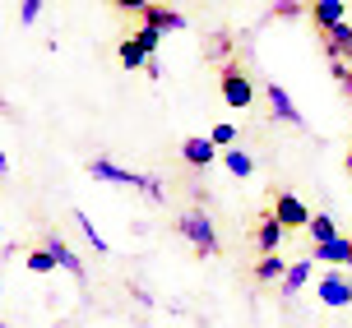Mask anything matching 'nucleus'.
<instances>
[{"instance_id":"13","label":"nucleus","mask_w":352,"mask_h":328,"mask_svg":"<svg viewBox=\"0 0 352 328\" xmlns=\"http://www.w3.org/2000/svg\"><path fill=\"white\" fill-rule=\"evenodd\" d=\"M311 14H316L320 33H324V28H334V23H343V0H316V5H311Z\"/></svg>"},{"instance_id":"20","label":"nucleus","mask_w":352,"mask_h":328,"mask_svg":"<svg viewBox=\"0 0 352 328\" xmlns=\"http://www.w3.org/2000/svg\"><path fill=\"white\" fill-rule=\"evenodd\" d=\"M74 222H79V226H84V236H88V245H93V250H98V255H107V241H102V231H98V226H93V222H88V218H84V213H74Z\"/></svg>"},{"instance_id":"16","label":"nucleus","mask_w":352,"mask_h":328,"mask_svg":"<svg viewBox=\"0 0 352 328\" xmlns=\"http://www.w3.org/2000/svg\"><path fill=\"white\" fill-rule=\"evenodd\" d=\"M306 282H311V259H297L292 268H287V277H283V292L292 296V292H301Z\"/></svg>"},{"instance_id":"8","label":"nucleus","mask_w":352,"mask_h":328,"mask_svg":"<svg viewBox=\"0 0 352 328\" xmlns=\"http://www.w3.org/2000/svg\"><path fill=\"white\" fill-rule=\"evenodd\" d=\"M311 259H320V263H352V241H348V236L324 241V245H316V250H311Z\"/></svg>"},{"instance_id":"21","label":"nucleus","mask_w":352,"mask_h":328,"mask_svg":"<svg viewBox=\"0 0 352 328\" xmlns=\"http://www.w3.org/2000/svg\"><path fill=\"white\" fill-rule=\"evenodd\" d=\"M28 268H33V273H52V268H56L52 250H33V255H28Z\"/></svg>"},{"instance_id":"4","label":"nucleus","mask_w":352,"mask_h":328,"mask_svg":"<svg viewBox=\"0 0 352 328\" xmlns=\"http://www.w3.org/2000/svg\"><path fill=\"white\" fill-rule=\"evenodd\" d=\"M274 218H278L287 231H297V226H311V218H316V213L301 204L297 194H278V199H274Z\"/></svg>"},{"instance_id":"14","label":"nucleus","mask_w":352,"mask_h":328,"mask_svg":"<svg viewBox=\"0 0 352 328\" xmlns=\"http://www.w3.org/2000/svg\"><path fill=\"white\" fill-rule=\"evenodd\" d=\"M287 268H292V263H283L278 255H264V259L255 263V277H260V282H283V277H287Z\"/></svg>"},{"instance_id":"15","label":"nucleus","mask_w":352,"mask_h":328,"mask_svg":"<svg viewBox=\"0 0 352 328\" xmlns=\"http://www.w3.org/2000/svg\"><path fill=\"white\" fill-rule=\"evenodd\" d=\"M148 60H153V56L144 51L135 37H125V42H121V65H125V69H140V65H148ZM148 69H153V65H148Z\"/></svg>"},{"instance_id":"5","label":"nucleus","mask_w":352,"mask_h":328,"mask_svg":"<svg viewBox=\"0 0 352 328\" xmlns=\"http://www.w3.org/2000/svg\"><path fill=\"white\" fill-rule=\"evenodd\" d=\"M316 296L324 301V305H334V310H343V305H352V282L343 273H324V282L316 287Z\"/></svg>"},{"instance_id":"6","label":"nucleus","mask_w":352,"mask_h":328,"mask_svg":"<svg viewBox=\"0 0 352 328\" xmlns=\"http://www.w3.org/2000/svg\"><path fill=\"white\" fill-rule=\"evenodd\" d=\"M320 37H324V51L334 56V60H348V56H352V23H348V19L334 23V28H324Z\"/></svg>"},{"instance_id":"26","label":"nucleus","mask_w":352,"mask_h":328,"mask_svg":"<svg viewBox=\"0 0 352 328\" xmlns=\"http://www.w3.org/2000/svg\"><path fill=\"white\" fill-rule=\"evenodd\" d=\"M348 167H352V157H348Z\"/></svg>"},{"instance_id":"7","label":"nucleus","mask_w":352,"mask_h":328,"mask_svg":"<svg viewBox=\"0 0 352 328\" xmlns=\"http://www.w3.org/2000/svg\"><path fill=\"white\" fill-rule=\"evenodd\" d=\"M264 97H269V106H274V116H278V121H287V125H306V121H301V111L292 106V97H287L278 84L264 88Z\"/></svg>"},{"instance_id":"24","label":"nucleus","mask_w":352,"mask_h":328,"mask_svg":"<svg viewBox=\"0 0 352 328\" xmlns=\"http://www.w3.org/2000/svg\"><path fill=\"white\" fill-rule=\"evenodd\" d=\"M111 5H116V10H130V14H144L153 0H111Z\"/></svg>"},{"instance_id":"1","label":"nucleus","mask_w":352,"mask_h":328,"mask_svg":"<svg viewBox=\"0 0 352 328\" xmlns=\"http://www.w3.org/2000/svg\"><path fill=\"white\" fill-rule=\"evenodd\" d=\"M176 231L195 245V255H218V231H213V218L204 208H186L176 218Z\"/></svg>"},{"instance_id":"9","label":"nucleus","mask_w":352,"mask_h":328,"mask_svg":"<svg viewBox=\"0 0 352 328\" xmlns=\"http://www.w3.org/2000/svg\"><path fill=\"white\" fill-rule=\"evenodd\" d=\"M144 23H148V28H158V33H176V28H186V19L176 14V10H162V5H148V10H144Z\"/></svg>"},{"instance_id":"2","label":"nucleus","mask_w":352,"mask_h":328,"mask_svg":"<svg viewBox=\"0 0 352 328\" xmlns=\"http://www.w3.org/2000/svg\"><path fill=\"white\" fill-rule=\"evenodd\" d=\"M88 176H93V180H111V185H135V190H148L153 199H162V185L153 180V176L125 172V167H116V162H107V157H93V162H88Z\"/></svg>"},{"instance_id":"10","label":"nucleus","mask_w":352,"mask_h":328,"mask_svg":"<svg viewBox=\"0 0 352 328\" xmlns=\"http://www.w3.org/2000/svg\"><path fill=\"white\" fill-rule=\"evenodd\" d=\"M213 148H218L213 139H186V143H181V157H186L190 167H209V162H213Z\"/></svg>"},{"instance_id":"22","label":"nucleus","mask_w":352,"mask_h":328,"mask_svg":"<svg viewBox=\"0 0 352 328\" xmlns=\"http://www.w3.org/2000/svg\"><path fill=\"white\" fill-rule=\"evenodd\" d=\"M213 143H218V148H232V139H236V125H213Z\"/></svg>"},{"instance_id":"17","label":"nucleus","mask_w":352,"mask_h":328,"mask_svg":"<svg viewBox=\"0 0 352 328\" xmlns=\"http://www.w3.org/2000/svg\"><path fill=\"white\" fill-rule=\"evenodd\" d=\"M306 231L316 236V245H324V241H338V226H334V218H329V213H316Z\"/></svg>"},{"instance_id":"18","label":"nucleus","mask_w":352,"mask_h":328,"mask_svg":"<svg viewBox=\"0 0 352 328\" xmlns=\"http://www.w3.org/2000/svg\"><path fill=\"white\" fill-rule=\"evenodd\" d=\"M228 172L232 176H255V157L241 153V148H228Z\"/></svg>"},{"instance_id":"25","label":"nucleus","mask_w":352,"mask_h":328,"mask_svg":"<svg viewBox=\"0 0 352 328\" xmlns=\"http://www.w3.org/2000/svg\"><path fill=\"white\" fill-rule=\"evenodd\" d=\"M343 88H348V97H352V79H348V84H343Z\"/></svg>"},{"instance_id":"23","label":"nucleus","mask_w":352,"mask_h":328,"mask_svg":"<svg viewBox=\"0 0 352 328\" xmlns=\"http://www.w3.org/2000/svg\"><path fill=\"white\" fill-rule=\"evenodd\" d=\"M37 14H42V0H23V5H19V19H23V23H37Z\"/></svg>"},{"instance_id":"11","label":"nucleus","mask_w":352,"mask_h":328,"mask_svg":"<svg viewBox=\"0 0 352 328\" xmlns=\"http://www.w3.org/2000/svg\"><path fill=\"white\" fill-rule=\"evenodd\" d=\"M255 241H260L264 255H274V250H278V241H283V222L274 218V213H264V218H260V231H255Z\"/></svg>"},{"instance_id":"19","label":"nucleus","mask_w":352,"mask_h":328,"mask_svg":"<svg viewBox=\"0 0 352 328\" xmlns=\"http://www.w3.org/2000/svg\"><path fill=\"white\" fill-rule=\"evenodd\" d=\"M135 42L153 56V51H158V42H162V33H158V28H148V23H140V28H135Z\"/></svg>"},{"instance_id":"3","label":"nucleus","mask_w":352,"mask_h":328,"mask_svg":"<svg viewBox=\"0 0 352 328\" xmlns=\"http://www.w3.org/2000/svg\"><path fill=\"white\" fill-rule=\"evenodd\" d=\"M223 102L228 106H250L255 102V88L236 65H223Z\"/></svg>"},{"instance_id":"12","label":"nucleus","mask_w":352,"mask_h":328,"mask_svg":"<svg viewBox=\"0 0 352 328\" xmlns=\"http://www.w3.org/2000/svg\"><path fill=\"white\" fill-rule=\"evenodd\" d=\"M47 250H52L56 268H65V273L84 277V259H79V255H74V250H70V245H65V241H52V245H47Z\"/></svg>"}]
</instances>
